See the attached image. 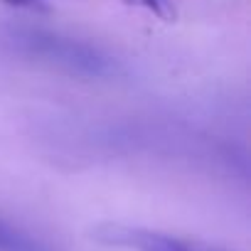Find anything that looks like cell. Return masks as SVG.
I'll list each match as a JSON object with an SVG mask.
<instances>
[{"mask_svg": "<svg viewBox=\"0 0 251 251\" xmlns=\"http://www.w3.org/2000/svg\"><path fill=\"white\" fill-rule=\"evenodd\" d=\"M10 40L20 54L57 67L67 74L86 79H113L121 74V64L106 50L76 37H67L50 30L20 27L10 32Z\"/></svg>", "mask_w": 251, "mask_h": 251, "instance_id": "6da1fadb", "label": "cell"}, {"mask_svg": "<svg viewBox=\"0 0 251 251\" xmlns=\"http://www.w3.org/2000/svg\"><path fill=\"white\" fill-rule=\"evenodd\" d=\"M91 236L108 246H123L133 251H231L217 244L182 239L175 234L146 229V226H126V224H101L91 231Z\"/></svg>", "mask_w": 251, "mask_h": 251, "instance_id": "7a4b0ae2", "label": "cell"}, {"mask_svg": "<svg viewBox=\"0 0 251 251\" xmlns=\"http://www.w3.org/2000/svg\"><path fill=\"white\" fill-rule=\"evenodd\" d=\"M0 251H54L47 241L0 217Z\"/></svg>", "mask_w": 251, "mask_h": 251, "instance_id": "3957f363", "label": "cell"}, {"mask_svg": "<svg viewBox=\"0 0 251 251\" xmlns=\"http://www.w3.org/2000/svg\"><path fill=\"white\" fill-rule=\"evenodd\" d=\"M128 3L143 5V8L153 10L155 15H160L163 20H173V18H175V8H173V0H128Z\"/></svg>", "mask_w": 251, "mask_h": 251, "instance_id": "277c9868", "label": "cell"}, {"mask_svg": "<svg viewBox=\"0 0 251 251\" xmlns=\"http://www.w3.org/2000/svg\"><path fill=\"white\" fill-rule=\"evenodd\" d=\"M3 3H8L13 8H20V10H32V13H47L50 10L47 0H3Z\"/></svg>", "mask_w": 251, "mask_h": 251, "instance_id": "5b68a950", "label": "cell"}]
</instances>
